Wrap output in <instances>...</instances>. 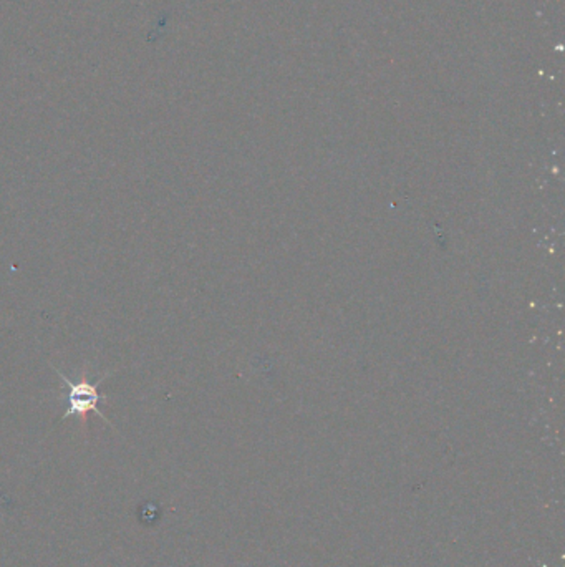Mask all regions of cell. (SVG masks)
I'll return each mask as SVG.
<instances>
[{"mask_svg": "<svg viewBox=\"0 0 565 567\" xmlns=\"http://www.w3.org/2000/svg\"><path fill=\"white\" fill-rule=\"evenodd\" d=\"M55 372L60 375V380L65 385V393H63L62 398L67 404V410L63 413L62 420H67L70 416H78L83 423H87L90 413H97L103 421L110 423V420L103 415L98 408L101 400H108V395L98 390V387L105 382L106 375L101 377L98 382L91 383L87 378H83L80 382H74L67 375H63L59 368H55Z\"/></svg>", "mask_w": 565, "mask_h": 567, "instance_id": "6da1fadb", "label": "cell"}]
</instances>
